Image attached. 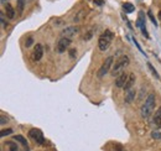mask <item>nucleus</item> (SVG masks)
<instances>
[{
	"label": "nucleus",
	"instance_id": "f257e3e1",
	"mask_svg": "<svg viewBox=\"0 0 161 151\" xmlns=\"http://www.w3.org/2000/svg\"><path fill=\"white\" fill-rule=\"evenodd\" d=\"M155 104H156L155 93H150V94L146 97L144 105L141 107V116H142L144 119H147V118L152 114V112H154V109H155Z\"/></svg>",
	"mask_w": 161,
	"mask_h": 151
},
{
	"label": "nucleus",
	"instance_id": "f03ea898",
	"mask_svg": "<svg viewBox=\"0 0 161 151\" xmlns=\"http://www.w3.org/2000/svg\"><path fill=\"white\" fill-rule=\"evenodd\" d=\"M113 39H114V34L110 30H105L98 39V47H99V50L101 51H105L110 46Z\"/></svg>",
	"mask_w": 161,
	"mask_h": 151
},
{
	"label": "nucleus",
	"instance_id": "7ed1b4c3",
	"mask_svg": "<svg viewBox=\"0 0 161 151\" xmlns=\"http://www.w3.org/2000/svg\"><path fill=\"white\" fill-rule=\"evenodd\" d=\"M129 63H130V59H129V57L128 56H123V57H120L115 63H114V66H113V68H112V76H119L120 73H123L124 72V69L129 66Z\"/></svg>",
	"mask_w": 161,
	"mask_h": 151
},
{
	"label": "nucleus",
	"instance_id": "20e7f679",
	"mask_svg": "<svg viewBox=\"0 0 161 151\" xmlns=\"http://www.w3.org/2000/svg\"><path fill=\"white\" fill-rule=\"evenodd\" d=\"M112 63H113V57H112V56H109V57H107V58L104 59V62L102 63V66H101V68L98 69V73H97L98 78H103L104 76L110 71Z\"/></svg>",
	"mask_w": 161,
	"mask_h": 151
},
{
	"label": "nucleus",
	"instance_id": "39448f33",
	"mask_svg": "<svg viewBox=\"0 0 161 151\" xmlns=\"http://www.w3.org/2000/svg\"><path fill=\"white\" fill-rule=\"evenodd\" d=\"M29 136H30L31 139H34V141L37 142V144H40V145L45 142L43 134H42V131H41L40 129H31V130L29 131Z\"/></svg>",
	"mask_w": 161,
	"mask_h": 151
},
{
	"label": "nucleus",
	"instance_id": "423d86ee",
	"mask_svg": "<svg viewBox=\"0 0 161 151\" xmlns=\"http://www.w3.org/2000/svg\"><path fill=\"white\" fill-rule=\"evenodd\" d=\"M71 43H72V40H71L69 37H62V39L58 40V42H57V51H58L60 53H63V52L69 47Z\"/></svg>",
	"mask_w": 161,
	"mask_h": 151
},
{
	"label": "nucleus",
	"instance_id": "0eeeda50",
	"mask_svg": "<svg viewBox=\"0 0 161 151\" xmlns=\"http://www.w3.org/2000/svg\"><path fill=\"white\" fill-rule=\"evenodd\" d=\"M42 55H43V47H42V45L37 43L34 48V52H32V59L39 62L42 58Z\"/></svg>",
	"mask_w": 161,
	"mask_h": 151
},
{
	"label": "nucleus",
	"instance_id": "6e6552de",
	"mask_svg": "<svg viewBox=\"0 0 161 151\" xmlns=\"http://www.w3.org/2000/svg\"><path fill=\"white\" fill-rule=\"evenodd\" d=\"M128 76H129V74H126V73H124V72L118 76V78L115 80V87H117V88H124V86H125V83H126V81H128Z\"/></svg>",
	"mask_w": 161,
	"mask_h": 151
},
{
	"label": "nucleus",
	"instance_id": "1a4fd4ad",
	"mask_svg": "<svg viewBox=\"0 0 161 151\" xmlns=\"http://www.w3.org/2000/svg\"><path fill=\"white\" fill-rule=\"evenodd\" d=\"M78 31H79V27H78V26H69V27L64 29L61 34H62V37H72V36H74L76 34H78Z\"/></svg>",
	"mask_w": 161,
	"mask_h": 151
},
{
	"label": "nucleus",
	"instance_id": "9d476101",
	"mask_svg": "<svg viewBox=\"0 0 161 151\" xmlns=\"http://www.w3.org/2000/svg\"><path fill=\"white\" fill-rule=\"evenodd\" d=\"M135 97H136V89L135 88H130L129 91H125V99H124V102L126 104H130V103L134 102Z\"/></svg>",
	"mask_w": 161,
	"mask_h": 151
},
{
	"label": "nucleus",
	"instance_id": "9b49d317",
	"mask_svg": "<svg viewBox=\"0 0 161 151\" xmlns=\"http://www.w3.org/2000/svg\"><path fill=\"white\" fill-rule=\"evenodd\" d=\"M3 147H4V151H19V146L14 141H6V142H4Z\"/></svg>",
	"mask_w": 161,
	"mask_h": 151
},
{
	"label": "nucleus",
	"instance_id": "f8f14e48",
	"mask_svg": "<svg viewBox=\"0 0 161 151\" xmlns=\"http://www.w3.org/2000/svg\"><path fill=\"white\" fill-rule=\"evenodd\" d=\"M87 13H88V10L87 9H82V10H79L74 16H73V22H79V21H82L85 18H86V15H87Z\"/></svg>",
	"mask_w": 161,
	"mask_h": 151
},
{
	"label": "nucleus",
	"instance_id": "ddd939ff",
	"mask_svg": "<svg viewBox=\"0 0 161 151\" xmlns=\"http://www.w3.org/2000/svg\"><path fill=\"white\" fill-rule=\"evenodd\" d=\"M135 80H136L135 74H134V73H129L128 81H126V83H125V86H124V89H125V91H129L130 88H133V86H134V83H135Z\"/></svg>",
	"mask_w": 161,
	"mask_h": 151
},
{
	"label": "nucleus",
	"instance_id": "4468645a",
	"mask_svg": "<svg viewBox=\"0 0 161 151\" xmlns=\"http://www.w3.org/2000/svg\"><path fill=\"white\" fill-rule=\"evenodd\" d=\"M5 15L10 20L15 18V10H14V8L10 4H5Z\"/></svg>",
	"mask_w": 161,
	"mask_h": 151
},
{
	"label": "nucleus",
	"instance_id": "2eb2a0df",
	"mask_svg": "<svg viewBox=\"0 0 161 151\" xmlns=\"http://www.w3.org/2000/svg\"><path fill=\"white\" fill-rule=\"evenodd\" d=\"M152 123H154L157 128H161V108H159V109L155 112V115H154Z\"/></svg>",
	"mask_w": 161,
	"mask_h": 151
},
{
	"label": "nucleus",
	"instance_id": "dca6fc26",
	"mask_svg": "<svg viewBox=\"0 0 161 151\" xmlns=\"http://www.w3.org/2000/svg\"><path fill=\"white\" fill-rule=\"evenodd\" d=\"M136 25H138V27H140V29L145 26V15H144V13H142V11H139Z\"/></svg>",
	"mask_w": 161,
	"mask_h": 151
},
{
	"label": "nucleus",
	"instance_id": "f3484780",
	"mask_svg": "<svg viewBox=\"0 0 161 151\" xmlns=\"http://www.w3.org/2000/svg\"><path fill=\"white\" fill-rule=\"evenodd\" d=\"M123 9H124V11H125L126 14H130V13H133V11L135 10L134 5H133V4H130V3H125V4L123 5Z\"/></svg>",
	"mask_w": 161,
	"mask_h": 151
},
{
	"label": "nucleus",
	"instance_id": "a211bd4d",
	"mask_svg": "<svg viewBox=\"0 0 161 151\" xmlns=\"http://www.w3.org/2000/svg\"><path fill=\"white\" fill-rule=\"evenodd\" d=\"M24 8H25V0H18V11H19V15H23Z\"/></svg>",
	"mask_w": 161,
	"mask_h": 151
},
{
	"label": "nucleus",
	"instance_id": "6ab92c4d",
	"mask_svg": "<svg viewBox=\"0 0 161 151\" xmlns=\"http://www.w3.org/2000/svg\"><path fill=\"white\" fill-rule=\"evenodd\" d=\"M14 139H16V141H19L20 144H23L25 147H27V141H26V139H25L24 136H21V135H16Z\"/></svg>",
	"mask_w": 161,
	"mask_h": 151
},
{
	"label": "nucleus",
	"instance_id": "aec40b11",
	"mask_svg": "<svg viewBox=\"0 0 161 151\" xmlns=\"http://www.w3.org/2000/svg\"><path fill=\"white\" fill-rule=\"evenodd\" d=\"M0 21H2V27H3V29H6L8 24H6V21H5V18H4V13H3V11L0 13Z\"/></svg>",
	"mask_w": 161,
	"mask_h": 151
},
{
	"label": "nucleus",
	"instance_id": "412c9836",
	"mask_svg": "<svg viewBox=\"0 0 161 151\" xmlns=\"http://www.w3.org/2000/svg\"><path fill=\"white\" fill-rule=\"evenodd\" d=\"M13 133V129H2V131H0V135H2V137L6 136V135H10Z\"/></svg>",
	"mask_w": 161,
	"mask_h": 151
},
{
	"label": "nucleus",
	"instance_id": "4be33fe9",
	"mask_svg": "<svg viewBox=\"0 0 161 151\" xmlns=\"http://www.w3.org/2000/svg\"><path fill=\"white\" fill-rule=\"evenodd\" d=\"M147 67L150 68V71H151V73H152V74L155 76V77H156L157 80H160V76H159V73H157V72L155 71V68L152 67V64H151V63H147Z\"/></svg>",
	"mask_w": 161,
	"mask_h": 151
},
{
	"label": "nucleus",
	"instance_id": "5701e85b",
	"mask_svg": "<svg viewBox=\"0 0 161 151\" xmlns=\"http://www.w3.org/2000/svg\"><path fill=\"white\" fill-rule=\"evenodd\" d=\"M92 36H93V30H89L87 34H85L83 40H85V41H89V40L92 39Z\"/></svg>",
	"mask_w": 161,
	"mask_h": 151
},
{
	"label": "nucleus",
	"instance_id": "b1692460",
	"mask_svg": "<svg viewBox=\"0 0 161 151\" xmlns=\"http://www.w3.org/2000/svg\"><path fill=\"white\" fill-rule=\"evenodd\" d=\"M32 43H34V37H31V36H30V37H27V39H26V41H25V46H26V47H30Z\"/></svg>",
	"mask_w": 161,
	"mask_h": 151
},
{
	"label": "nucleus",
	"instance_id": "393cba45",
	"mask_svg": "<svg viewBox=\"0 0 161 151\" xmlns=\"http://www.w3.org/2000/svg\"><path fill=\"white\" fill-rule=\"evenodd\" d=\"M114 151H126L122 145H119V144H114V149H113Z\"/></svg>",
	"mask_w": 161,
	"mask_h": 151
},
{
	"label": "nucleus",
	"instance_id": "a878e982",
	"mask_svg": "<svg viewBox=\"0 0 161 151\" xmlns=\"http://www.w3.org/2000/svg\"><path fill=\"white\" fill-rule=\"evenodd\" d=\"M151 136H152L154 139H160V140H161V133H160V131H152V133H151Z\"/></svg>",
	"mask_w": 161,
	"mask_h": 151
},
{
	"label": "nucleus",
	"instance_id": "bb28decb",
	"mask_svg": "<svg viewBox=\"0 0 161 151\" xmlns=\"http://www.w3.org/2000/svg\"><path fill=\"white\" fill-rule=\"evenodd\" d=\"M147 16H149V18H150V20L152 21V24L156 26L157 24H156V20H155V18H154V15H152V13H151V11H149V13H147Z\"/></svg>",
	"mask_w": 161,
	"mask_h": 151
},
{
	"label": "nucleus",
	"instance_id": "cd10ccee",
	"mask_svg": "<svg viewBox=\"0 0 161 151\" xmlns=\"http://www.w3.org/2000/svg\"><path fill=\"white\" fill-rule=\"evenodd\" d=\"M77 56V51H76V48H71L69 50V57L71 58H74Z\"/></svg>",
	"mask_w": 161,
	"mask_h": 151
},
{
	"label": "nucleus",
	"instance_id": "c85d7f7f",
	"mask_svg": "<svg viewBox=\"0 0 161 151\" xmlns=\"http://www.w3.org/2000/svg\"><path fill=\"white\" fill-rule=\"evenodd\" d=\"M9 121V119H8V116H5V115H2V121H0V124L2 125H4L5 123H8Z\"/></svg>",
	"mask_w": 161,
	"mask_h": 151
},
{
	"label": "nucleus",
	"instance_id": "c756f323",
	"mask_svg": "<svg viewBox=\"0 0 161 151\" xmlns=\"http://www.w3.org/2000/svg\"><path fill=\"white\" fill-rule=\"evenodd\" d=\"M157 18H159V20H161V10L159 11V15H157Z\"/></svg>",
	"mask_w": 161,
	"mask_h": 151
},
{
	"label": "nucleus",
	"instance_id": "7c9ffc66",
	"mask_svg": "<svg viewBox=\"0 0 161 151\" xmlns=\"http://www.w3.org/2000/svg\"><path fill=\"white\" fill-rule=\"evenodd\" d=\"M5 2H6V0H2V3H3V4H4V3H5Z\"/></svg>",
	"mask_w": 161,
	"mask_h": 151
}]
</instances>
